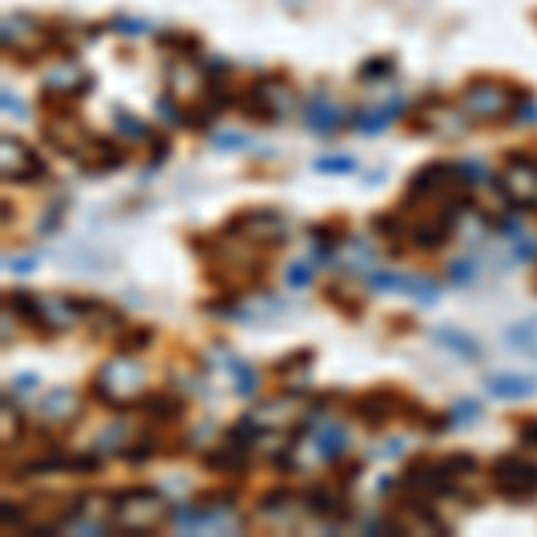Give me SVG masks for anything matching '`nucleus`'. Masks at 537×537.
I'll list each match as a JSON object with an SVG mask.
<instances>
[{"instance_id": "nucleus-19", "label": "nucleus", "mask_w": 537, "mask_h": 537, "mask_svg": "<svg viewBox=\"0 0 537 537\" xmlns=\"http://www.w3.org/2000/svg\"><path fill=\"white\" fill-rule=\"evenodd\" d=\"M405 115V101H391V104H380V108L373 111H358L355 115V129H362L366 137H376L384 126H391L394 119H401Z\"/></svg>"}, {"instance_id": "nucleus-38", "label": "nucleus", "mask_w": 537, "mask_h": 537, "mask_svg": "<svg viewBox=\"0 0 537 537\" xmlns=\"http://www.w3.org/2000/svg\"><path fill=\"white\" fill-rule=\"evenodd\" d=\"M505 341H509L512 348L537 351V330H530V326H512V330L505 333Z\"/></svg>"}, {"instance_id": "nucleus-1", "label": "nucleus", "mask_w": 537, "mask_h": 537, "mask_svg": "<svg viewBox=\"0 0 537 537\" xmlns=\"http://www.w3.org/2000/svg\"><path fill=\"white\" fill-rule=\"evenodd\" d=\"M90 391H94V398L111 412L140 409V401H144V394H147V366L137 362V355H126V351H122L119 358H111V362H104V366L97 369Z\"/></svg>"}, {"instance_id": "nucleus-43", "label": "nucleus", "mask_w": 537, "mask_h": 537, "mask_svg": "<svg viewBox=\"0 0 537 537\" xmlns=\"http://www.w3.org/2000/svg\"><path fill=\"white\" fill-rule=\"evenodd\" d=\"M333 466H337V480H341V484H355L358 480V473H362V462H355V459H348V462H333Z\"/></svg>"}, {"instance_id": "nucleus-21", "label": "nucleus", "mask_w": 537, "mask_h": 537, "mask_svg": "<svg viewBox=\"0 0 537 537\" xmlns=\"http://www.w3.org/2000/svg\"><path fill=\"white\" fill-rule=\"evenodd\" d=\"M316 448H319V459L341 462L344 452H348V430H344L341 423H326L316 434Z\"/></svg>"}, {"instance_id": "nucleus-6", "label": "nucleus", "mask_w": 537, "mask_h": 537, "mask_svg": "<svg viewBox=\"0 0 537 537\" xmlns=\"http://www.w3.org/2000/svg\"><path fill=\"white\" fill-rule=\"evenodd\" d=\"M222 233L248 240V244H255L262 251H273L287 240V219L276 208H244V212H237L226 222Z\"/></svg>"}, {"instance_id": "nucleus-45", "label": "nucleus", "mask_w": 537, "mask_h": 537, "mask_svg": "<svg viewBox=\"0 0 537 537\" xmlns=\"http://www.w3.org/2000/svg\"><path fill=\"white\" fill-rule=\"evenodd\" d=\"M516 115H520L523 122H537V101L530 94L520 97V104H516Z\"/></svg>"}, {"instance_id": "nucleus-31", "label": "nucleus", "mask_w": 537, "mask_h": 537, "mask_svg": "<svg viewBox=\"0 0 537 537\" xmlns=\"http://www.w3.org/2000/svg\"><path fill=\"white\" fill-rule=\"evenodd\" d=\"M233 380H237L240 398H255L258 394V373L251 362H244V358H233Z\"/></svg>"}, {"instance_id": "nucleus-5", "label": "nucleus", "mask_w": 537, "mask_h": 537, "mask_svg": "<svg viewBox=\"0 0 537 537\" xmlns=\"http://www.w3.org/2000/svg\"><path fill=\"white\" fill-rule=\"evenodd\" d=\"M351 409H355V416L362 419L369 430L387 427V423H394V419H401V416H412L409 423H419L416 416H423V409H419L412 398H405L398 387H373V391H366L362 398L351 401Z\"/></svg>"}, {"instance_id": "nucleus-47", "label": "nucleus", "mask_w": 537, "mask_h": 537, "mask_svg": "<svg viewBox=\"0 0 537 537\" xmlns=\"http://www.w3.org/2000/svg\"><path fill=\"white\" fill-rule=\"evenodd\" d=\"M4 111H8V115H15V119H22V115H26L22 101H18V97H11V90H4Z\"/></svg>"}, {"instance_id": "nucleus-14", "label": "nucleus", "mask_w": 537, "mask_h": 537, "mask_svg": "<svg viewBox=\"0 0 537 537\" xmlns=\"http://www.w3.org/2000/svg\"><path fill=\"white\" fill-rule=\"evenodd\" d=\"M79 165H83L90 176H108V172L122 169V162H126V151H122L115 140H101L94 137L90 144H86V151L76 158Z\"/></svg>"}, {"instance_id": "nucleus-26", "label": "nucleus", "mask_w": 537, "mask_h": 537, "mask_svg": "<svg viewBox=\"0 0 537 537\" xmlns=\"http://www.w3.org/2000/svg\"><path fill=\"white\" fill-rule=\"evenodd\" d=\"M258 437H262V423H258V416H240L237 423L226 430V441L244 444V448H255Z\"/></svg>"}, {"instance_id": "nucleus-37", "label": "nucleus", "mask_w": 537, "mask_h": 537, "mask_svg": "<svg viewBox=\"0 0 537 537\" xmlns=\"http://www.w3.org/2000/svg\"><path fill=\"white\" fill-rule=\"evenodd\" d=\"M480 401H473V398H462L459 405L452 409V419H455V427H469V423H477V416H480Z\"/></svg>"}, {"instance_id": "nucleus-3", "label": "nucleus", "mask_w": 537, "mask_h": 537, "mask_svg": "<svg viewBox=\"0 0 537 537\" xmlns=\"http://www.w3.org/2000/svg\"><path fill=\"white\" fill-rule=\"evenodd\" d=\"M111 520L129 534H151L165 520V498L154 487H129L111 498Z\"/></svg>"}, {"instance_id": "nucleus-7", "label": "nucleus", "mask_w": 537, "mask_h": 537, "mask_svg": "<svg viewBox=\"0 0 537 537\" xmlns=\"http://www.w3.org/2000/svg\"><path fill=\"white\" fill-rule=\"evenodd\" d=\"M498 194L512 208H537V162L530 151H512L498 176Z\"/></svg>"}, {"instance_id": "nucleus-33", "label": "nucleus", "mask_w": 537, "mask_h": 537, "mask_svg": "<svg viewBox=\"0 0 537 537\" xmlns=\"http://www.w3.org/2000/svg\"><path fill=\"white\" fill-rule=\"evenodd\" d=\"M444 466H448V473H452L455 480H466L477 473V459L466 452H455V455H444Z\"/></svg>"}, {"instance_id": "nucleus-2", "label": "nucleus", "mask_w": 537, "mask_h": 537, "mask_svg": "<svg viewBox=\"0 0 537 537\" xmlns=\"http://www.w3.org/2000/svg\"><path fill=\"white\" fill-rule=\"evenodd\" d=\"M523 90L520 86L498 83V79H473V83L462 86L459 108L469 122H484V126H495V122L516 115V104H520Z\"/></svg>"}, {"instance_id": "nucleus-39", "label": "nucleus", "mask_w": 537, "mask_h": 537, "mask_svg": "<svg viewBox=\"0 0 537 537\" xmlns=\"http://www.w3.org/2000/svg\"><path fill=\"white\" fill-rule=\"evenodd\" d=\"M366 283L373 290H401V283H405V276L398 273H384V269H376V273L366 276Z\"/></svg>"}, {"instance_id": "nucleus-13", "label": "nucleus", "mask_w": 537, "mask_h": 537, "mask_svg": "<svg viewBox=\"0 0 537 537\" xmlns=\"http://www.w3.org/2000/svg\"><path fill=\"white\" fill-rule=\"evenodd\" d=\"M208 86H212V79L201 76V72L190 69V65H172L169 69V97H176V101L183 104V111H187L190 104L205 101Z\"/></svg>"}, {"instance_id": "nucleus-8", "label": "nucleus", "mask_w": 537, "mask_h": 537, "mask_svg": "<svg viewBox=\"0 0 537 537\" xmlns=\"http://www.w3.org/2000/svg\"><path fill=\"white\" fill-rule=\"evenodd\" d=\"M491 484L505 502H530L537 495V462L527 455H502L491 462Z\"/></svg>"}, {"instance_id": "nucleus-27", "label": "nucleus", "mask_w": 537, "mask_h": 537, "mask_svg": "<svg viewBox=\"0 0 537 537\" xmlns=\"http://www.w3.org/2000/svg\"><path fill=\"white\" fill-rule=\"evenodd\" d=\"M312 358H316V351H312V348L290 351V355H283L280 362L273 366V376H276V380H287L290 373H305V369L312 366Z\"/></svg>"}, {"instance_id": "nucleus-11", "label": "nucleus", "mask_w": 537, "mask_h": 537, "mask_svg": "<svg viewBox=\"0 0 537 537\" xmlns=\"http://www.w3.org/2000/svg\"><path fill=\"white\" fill-rule=\"evenodd\" d=\"M40 301H43V319H47V333H51V337L76 323H86L90 305H94V301L69 298V294H47V298H40Z\"/></svg>"}, {"instance_id": "nucleus-36", "label": "nucleus", "mask_w": 537, "mask_h": 537, "mask_svg": "<svg viewBox=\"0 0 537 537\" xmlns=\"http://www.w3.org/2000/svg\"><path fill=\"white\" fill-rule=\"evenodd\" d=\"M18 434H22V416L11 412V398L4 394V448H11L18 441Z\"/></svg>"}, {"instance_id": "nucleus-15", "label": "nucleus", "mask_w": 537, "mask_h": 537, "mask_svg": "<svg viewBox=\"0 0 537 537\" xmlns=\"http://www.w3.org/2000/svg\"><path fill=\"white\" fill-rule=\"evenodd\" d=\"M140 412L154 423H179V419L187 416V398L176 391H147L144 401H140Z\"/></svg>"}, {"instance_id": "nucleus-28", "label": "nucleus", "mask_w": 537, "mask_h": 537, "mask_svg": "<svg viewBox=\"0 0 537 537\" xmlns=\"http://www.w3.org/2000/svg\"><path fill=\"white\" fill-rule=\"evenodd\" d=\"M401 290H405L409 298H416L419 305H434V301L441 298V287H437L434 280H427V276H405Z\"/></svg>"}, {"instance_id": "nucleus-24", "label": "nucleus", "mask_w": 537, "mask_h": 537, "mask_svg": "<svg viewBox=\"0 0 537 537\" xmlns=\"http://www.w3.org/2000/svg\"><path fill=\"white\" fill-rule=\"evenodd\" d=\"M434 341L441 344V348H448V351H455V355H462V358H469V362H477L484 351H480V344L469 337V333H462V330H434Z\"/></svg>"}, {"instance_id": "nucleus-17", "label": "nucleus", "mask_w": 537, "mask_h": 537, "mask_svg": "<svg viewBox=\"0 0 537 537\" xmlns=\"http://www.w3.org/2000/svg\"><path fill=\"white\" fill-rule=\"evenodd\" d=\"M8 308L15 312L18 319H22V323L33 326L40 337H51V333H47V319H43L40 294H33V290H11V294H8Z\"/></svg>"}, {"instance_id": "nucleus-41", "label": "nucleus", "mask_w": 537, "mask_h": 537, "mask_svg": "<svg viewBox=\"0 0 537 537\" xmlns=\"http://www.w3.org/2000/svg\"><path fill=\"white\" fill-rule=\"evenodd\" d=\"M516 441H520V448H534L537 452V416L520 419V427H516Z\"/></svg>"}, {"instance_id": "nucleus-10", "label": "nucleus", "mask_w": 537, "mask_h": 537, "mask_svg": "<svg viewBox=\"0 0 537 537\" xmlns=\"http://www.w3.org/2000/svg\"><path fill=\"white\" fill-rule=\"evenodd\" d=\"M305 505L312 516H323V520H348L351 516V495H348V484L333 477L330 484H316L305 491Z\"/></svg>"}, {"instance_id": "nucleus-48", "label": "nucleus", "mask_w": 537, "mask_h": 537, "mask_svg": "<svg viewBox=\"0 0 537 537\" xmlns=\"http://www.w3.org/2000/svg\"><path fill=\"white\" fill-rule=\"evenodd\" d=\"M8 269H15V273H29V269H36V258H8Z\"/></svg>"}, {"instance_id": "nucleus-25", "label": "nucleus", "mask_w": 537, "mask_h": 537, "mask_svg": "<svg viewBox=\"0 0 537 537\" xmlns=\"http://www.w3.org/2000/svg\"><path fill=\"white\" fill-rule=\"evenodd\" d=\"M290 505H305V498H301L298 491H290V487H273V491H265V495L258 498V512H262V516H283Z\"/></svg>"}, {"instance_id": "nucleus-40", "label": "nucleus", "mask_w": 537, "mask_h": 537, "mask_svg": "<svg viewBox=\"0 0 537 537\" xmlns=\"http://www.w3.org/2000/svg\"><path fill=\"white\" fill-rule=\"evenodd\" d=\"M212 144L219 147V151H240V147H248L251 140L244 137V133H233V129H226V133H215Z\"/></svg>"}, {"instance_id": "nucleus-4", "label": "nucleus", "mask_w": 537, "mask_h": 537, "mask_svg": "<svg viewBox=\"0 0 537 537\" xmlns=\"http://www.w3.org/2000/svg\"><path fill=\"white\" fill-rule=\"evenodd\" d=\"M298 90L287 83L283 76H262L244 90L240 97V108L244 115L255 122H280L287 119L290 111L298 108Z\"/></svg>"}, {"instance_id": "nucleus-22", "label": "nucleus", "mask_w": 537, "mask_h": 537, "mask_svg": "<svg viewBox=\"0 0 537 537\" xmlns=\"http://www.w3.org/2000/svg\"><path fill=\"white\" fill-rule=\"evenodd\" d=\"M326 301H330L333 308H341L344 316H362V298H358V287L351 280H333L330 287H326Z\"/></svg>"}, {"instance_id": "nucleus-44", "label": "nucleus", "mask_w": 537, "mask_h": 537, "mask_svg": "<svg viewBox=\"0 0 537 537\" xmlns=\"http://www.w3.org/2000/svg\"><path fill=\"white\" fill-rule=\"evenodd\" d=\"M473 276H477V265L469 262V258H462V262L452 265V283H469Z\"/></svg>"}, {"instance_id": "nucleus-34", "label": "nucleus", "mask_w": 537, "mask_h": 537, "mask_svg": "<svg viewBox=\"0 0 537 537\" xmlns=\"http://www.w3.org/2000/svg\"><path fill=\"white\" fill-rule=\"evenodd\" d=\"M316 169L319 172H333V176H348V172H355L358 169V162L355 158H348V154H326V158H319L316 162Z\"/></svg>"}, {"instance_id": "nucleus-32", "label": "nucleus", "mask_w": 537, "mask_h": 537, "mask_svg": "<svg viewBox=\"0 0 537 537\" xmlns=\"http://www.w3.org/2000/svg\"><path fill=\"white\" fill-rule=\"evenodd\" d=\"M394 72V61L387 58V54H380V58H369L362 69H358V79L362 83H380V79H387Z\"/></svg>"}, {"instance_id": "nucleus-42", "label": "nucleus", "mask_w": 537, "mask_h": 537, "mask_svg": "<svg viewBox=\"0 0 537 537\" xmlns=\"http://www.w3.org/2000/svg\"><path fill=\"white\" fill-rule=\"evenodd\" d=\"M287 283H290V287H308V283H312V265H305V262H290V269H287Z\"/></svg>"}, {"instance_id": "nucleus-35", "label": "nucleus", "mask_w": 537, "mask_h": 537, "mask_svg": "<svg viewBox=\"0 0 537 537\" xmlns=\"http://www.w3.org/2000/svg\"><path fill=\"white\" fill-rule=\"evenodd\" d=\"M158 43H165V47H172V51H179V54H197V36L179 33V29L162 33V36H158Z\"/></svg>"}, {"instance_id": "nucleus-23", "label": "nucleus", "mask_w": 537, "mask_h": 537, "mask_svg": "<svg viewBox=\"0 0 537 537\" xmlns=\"http://www.w3.org/2000/svg\"><path fill=\"white\" fill-rule=\"evenodd\" d=\"M119 455L129 462V466H144V462H151L154 455H158V434H151V430H140L137 437H129V441L122 444Z\"/></svg>"}, {"instance_id": "nucleus-29", "label": "nucleus", "mask_w": 537, "mask_h": 537, "mask_svg": "<svg viewBox=\"0 0 537 537\" xmlns=\"http://www.w3.org/2000/svg\"><path fill=\"white\" fill-rule=\"evenodd\" d=\"M115 129H119V137L129 140V144H147L151 140V129L140 119H133V115H126V111H115Z\"/></svg>"}, {"instance_id": "nucleus-12", "label": "nucleus", "mask_w": 537, "mask_h": 537, "mask_svg": "<svg viewBox=\"0 0 537 537\" xmlns=\"http://www.w3.org/2000/svg\"><path fill=\"white\" fill-rule=\"evenodd\" d=\"M301 115H305V122L312 129H316V137H333L337 129L348 122V115H344V108L333 97L326 94H312L305 101V108H301Z\"/></svg>"}, {"instance_id": "nucleus-30", "label": "nucleus", "mask_w": 537, "mask_h": 537, "mask_svg": "<svg viewBox=\"0 0 537 537\" xmlns=\"http://www.w3.org/2000/svg\"><path fill=\"white\" fill-rule=\"evenodd\" d=\"M151 344H154V330H147V326H133V330L126 326L119 337V351H126V355H140Z\"/></svg>"}, {"instance_id": "nucleus-16", "label": "nucleus", "mask_w": 537, "mask_h": 537, "mask_svg": "<svg viewBox=\"0 0 537 537\" xmlns=\"http://www.w3.org/2000/svg\"><path fill=\"white\" fill-rule=\"evenodd\" d=\"M248 452L251 448H244V444L222 441L215 452L205 455V469H212V473H219V477H244L251 466Z\"/></svg>"}, {"instance_id": "nucleus-9", "label": "nucleus", "mask_w": 537, "mask_h": 537, "mask_svg": "<svg viewBox=\"0 0 537 537\" xmlns=\"http://www.w3.org/2000/svg\"><path fill=\"white\" fill-rule=\"evenodd\" d=\"M0 158H4V179L8 183H36L47 176V165L40 162V154L18 137H0Z\"/></svg>"}, {"instance_id": "nucleus-20", "label": "nucleus", "mask_w": 537, "mask_h": 537, "mask_svg": "<svg viewBox=\"0 0 537 537\" xmlns=\"http://www.w3.org/2000/svg\"><path fill=\"white\" fill-rule=\"evenodd\" d=\"M487 391L498 394V398H530L537 391V380L534 376L498 373V376H487Z\"/></svg>"}, {"instance_id": "nucleus-46", "label": "nucleus", "mask_w": 537, "mask_h": 537, "mask_svg": "<svg viewBox=\"0 0 537 537\" xmlns=\"http://www.w3.org/2000/svg\"><path fill=\"white\" fill-rule=\"evenodd\" d=\"M115 29H122V33H133V36H140V33H147V22H129V18H119V22H115Z\"/></svg>"}, {"instance_id": "nucleus-18", "label": "nucleus", "mask_w": 537, "mask_h": 537, "mask_svg": "<svg viewBox=\"0 0 537 537\" xmlns=\"http://www.w3.org/2000/svg\"><path fill=\"white\" fill-rule=\"evenodd\" d=\"M40 416L54 419V423H76L79 419V398L72 391H65V387H58V391H51L40 401Z\"/></svg>"}]
</instances>
